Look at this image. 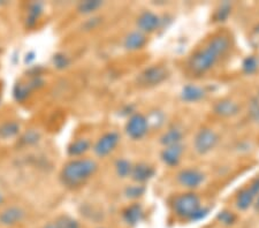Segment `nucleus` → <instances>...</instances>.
<instances>
[{
    "instance_id": "f257e3e1",
    "label": "nucleus",
    "mask_w": 259,
    "mask_h": 228,
    "mask_svg": "<svg viewBox=\"0 0 259 228\" xmlns=\"http://www.w3.org/2000/svg\"><path fill=\"white\" fill-rule=\"evenodd\" d=\"M98 171L97 161L90 158H74L62 166L60 184L68 190H77L84 186Z\"/></svg>"
},
{
    "instance_id": "f03ea898",
    "label": "nucleus",
    "mask_w": 259,
    "mask_h": 228,
    "mask_svg": "<svg viewBox=\"0 0 259 228\" xmlns=\"http://www.w3.org/2000/svg\"><path fill=\"white\" fill-rule=\"evenodd\" d=\"M198 195L195 193H186L175 196L172 201V210L174 214L182 220L195 221L202 219L207 213V209H203Z\"/></svg>"
},
{
    "instance_id": "7ed1b4c3",
    "label": "nucleus",
    "mask_w": 259,
    "mask_h": 228,
    "mask_svg": "<svg viewBox=\"0 0 259 228\" xmlns=\"http://www.w3.org/2000/svg\"><path fill=\"white\" fill-rule=\"evenodd\" d=\"M221 57L210 44L194 52L188 60V69L194 75H204L214 67Z\"/></svg>"
},
{
    "instance_id": "20e7f679",
    "label": "nucleus",
    "mask_w": 259,
    "mask_h": 228,
    "mask_svg": "<svg viewBox=\"0 0 259 228\" xmlns=\"http://www.w3.org/2000/svg\"><path fill=\"white\" fill-rule=\"evenodd\" d=\"M47 81L43 75H32L28 76L27 80L16 82L13 86V98L16 103L23 104L30 99L35 91H39L43 89Z\"/></svg>"
},
{
    "instance_id": "39448f33",
    "label": "nucleus",
    "mask_w": 259,
    "mask_h": 228,
    "mask_svg": "<svg viewBox=\"0 0 259 228\" xmlns=\"http://www.w3.org/2000/svg\"><path fill=\"white\" fill-rule=\"evenodd\" d=\"M168 77V70L164 66L153 65L145 68L143 72L137 76V84L142 88H152L159 85Z\"/></svg>"
},
{
    "instance_id": "423d86ee",
    "label": "nucleus",
    "mask_w": 259,
    "mask_h": 228,
    "mask_svg": "<svg viewBox=\"0 0 259 228\" xmlns=\"http://www.w3.org/2000/svg\"><path fill=\"white\" fill-rule=\"evenodd\" d=\"M27 217V211L20 205H8L0 210V226L13 228L21 225Z\"/></svg>"
},
{
    "instance_id": "0eeeda50",
    "label": "nucleus",
    "mask_w": 259,
    "mask_h": 228,
    "mask_svg": "<svg viewBox=\"0 0 259 228\" xmlns=\"http://www.w3.org/2000/svg\"><path fill=\"white\" fill-rule=\"evenodd\" d=\"M219 142V136L210 128H203L196 135L194 141L195 150L199 155H206L217 147Z\"/></svg>"
},
{
    "instance_id": "6e6552de",
    "label": "nucleus",
    "mask_w": 259,
    "mask_h": 228,
    "mask_svg": "<svg viewBox=\"0 0 259 228\" xmlns=\"http://www.w3.org/2000/svg\"><path fill=\"white\" fill-rule=\"evenodd\" d=\"M120 142V135L116 131H108L100 136L94 144L93 150L99 158H105L115 150Z\"/></svg>"
},
{
    "instance_id": "1a4fd4ad",
    "label": "nucleus",
    "mask_w": 259,
    "mask_h": 228,
    "mask_svg": "<svg viewBox=\"0 0 259 228\" xmlns=\"http://www.w3.org/2000/svg\"><path fill=\"white\" fill-rule=\"evenodd\" d=\"M259 196V176L256 177L249 187L242 189L236 196L235 204L240 211H246L253 205Z\"/></svg>"
},
{
    "instance_id": "9d476101",
    "label": "nucleus",
    "mask_w": 259,
    "mask_h": 228,
    "mask_svg": "<svg viewBox=\"0 0 259 228\" xmlns=\"http://www.w3.org/2000/svg\"><path fill=\"white\" fill-rule=\"evenodd\" d=\"M149 130V121L143 114L135 113L128 119L126 123V132L132 140H141Z\"/></svg>"
},
{
    "instance_id": "9b49d317",
    "label": "nucleus",
    "mask_w": 259,
    "mask_h": 228,
    "mask_svg": "<svg viewBox=\"0 0 259 228\" xmlns=\"http://www.w3.org/2000/svg\"><path fill=\"white\" fill-rule=\"evenodd\" d=\"M45 13V4L41 2H31L29 3L26 8V16H24V27L28 30H33L40 19Z\"/></svg>"
},
{
    "instance_id": "f8f14e48",
    "label": "nucleus",
    "mask_w": 259,
    "mask_h": 228,
    "mask_svg": "<svg viewBox=\"0 0 259 228\" xmlns=\"http://www.w3.org/2000/svg\"><path fill=\"white\" fill-rule=\"evenodd\" d=\"M178 182L185 188L193 190L198 188V187L204 182V174L196 168H186L182 169L178 174Z\"/></svg>"
},
{
    "instance_id": "ddd939ff",
    "label": "nucleus",
    "mask_w": 259,
    "mask_h": 228,
    "mask_svg": "<svg viewBox=\"0 0 259 228\" xmlns=\"http://www.w3.org/2000/svg\"><path fill=\"white\" fill-rule=\"evenodd\" d=\"M161 20L157 14L152 12H143L137 19V28L143 34H151L160 27Z\"/></svg>"
},
{
    "instance_id": "4468645a",
    "label": "nucleus",
    "mask_w": 259,
    "mask_h": 228,
    "mask_svg": "<svg viewBox=\"0 0 259 228\" xmlns=\"http://www.w3.org/2000/svg\"><path fill=\"white\" fill-rule=\"evenodd\" d=\"M91 142L89 139L80 138L70 142V144L67 148V155L70 158H82L85 153L90 150Z\"/></svg>"
},
{
    "instance_id": "2eb2a0df",
    "label": "nucleus",
    "mask_w": 259,
    "mask_h": 228,
    "mask_svg": "<svg viewBox=\"0 0 259 228\" xmlns=\"http://www.w3.org/2000/svg\"><path fill=\"white\" fill-rule=\"evenodd\" d=\"M213 111L217 115L221 118H232L240 112L239 104L231 99H223L215 104L213 107Z\"/></svg>"
},
{
    "instance_id": "dca6fc26",
    "label": "nucleus",
    "mask_w": 259,
    "mask_h": 228,
    "mask_svg": "<svg viewBox=\"0 0 259 228\" xmlns=\"http://www.w3.org/2000/svg\"><path fill=\"white\" fill-rule=\"evenodd\" d=\"M183 153V147L181 144L172 145V147H166L164 150L160 153V158L169 167H173V166H177L180 160H181Z\"/></svg>"
},
{
    "instance_id": "f3484780",
    "label": "nucleus",
    "mask_w": 259,
    "mask_h": 228,
    "mask_svg": "<svg viewBox=\"0 0 259 228\" xmlns=\"http://www.w3.org/2000/svg\"><path fill=\"white\" fill-rule=\"evenodd\" d=\"M144 211L140 204H132L122 211V220L128 226H135L143 218Z\"/></svg>"
},
{
    "instance_id": "a211bd4d",
    "label": "nucleus",
    "mask_w": 259,
    "mask_h": 228,
    "mask_svg": "<svg viewBox=\"0 0 259 228\" xmlns=\"http://www.w3.org/2000/svg\"><path fill=\"white\" fill-rule=\"evenodd\" d=\"M153 175H154V169L148 164L140 163V164H136L135 166H133L131 176L134 181L137 182V184H143V182H146L148 180L151 179Z\"/></svg>"
},
{
    "instance_id": "6ab92c4d",
    "label": "nucleus",
    "mask_w": 259,
    "mask_h": 228,
    "mask_svg": "<svg viewBox=\"0 0 259 228\" xmlns=\"http://www.w3.org/2000/svg\"><path fill=\"white\" fill-rule=\"evenodd\" d=\"M146 44V37L140 30L129 32L123 40V47L128 51H137L144 48Z\"/></svg>"
},
{
    "instance_id": "aec40b11",
    "label": "nucleus",
    "mask_w": 259,
    "mask_h": 228,
    "mask_svg": "<svg viewBox=\"0 0 259 228\" xmlns=\"http://www.w3.org/2000/svg\"><path fill=\"white\" fill-rule=\"evenodd\" d=\"M21 135V124L16 120H6L0 123V140H11Z\"/></svg>"
},
{
    "instance_id": "412c9836",
    "label": "nucleus",
    "mask_w": 259,
    "mask_h": 228,
    "mask_svg": "<svg viewBox=\"0 0 259 228\" xmlns=\"http://www.w3.org/2000/svg\"><path fill=\"white\" fill-rule=\"evenodd\" d=\"M204 97H205V91H204V89L194 84L186 85L181 93V98L188 103L198 102Z\"/></svg>"
},
{
    "instance_id": "4be33fe9",
    "label": "nucleus",
    "mask_w": 259,
    "mask_h": 228,
    "mask_svg": "<svg viewBox=\"0 0 259 228\" xmlns=\"http://www.w3.org/2000/svg\"><path fill=\"white\" fill-rule=\"evenodd\" d=\"M41 140V134L38 129H33V128H30V129L24 130L23 132H21V135L19 136V143L22 147H33V145L38 144Z\"/></svg>"
},
{
    "instance_id": "5701e85b",
    "label": "nucleus",
    "mask_w": 259,
    "mask_h": 228,
    "mask_svg": "<svg viewBox=\"0 0 259 228\" xmlns=\"http://www.w3.org/2000/svg\"><path fill=\"white\" fill-rule=\"evenodd\" d=\"M183 138L182 131L178 129V128H170L169 130H167L164 135L160 138V143L164 147H172V145L181 144V141Z\"/></svg>"
},
{
    "instance_id": "b1692460",
    "label": "nucleus",
    "mask_w": 259,
    "mask_h": 228,
    "mask_svg": "<svg viewBox=\"0 0 259 228\" xmlns=\"http://www.w3.org/2000/svg\"><path fill=\"white\" fill-rule=\"evenodd\" d=\"M104 4L99 0H87V2H81L78 4L76 10L80 14L90 15L97 12L99 8L103 7Z\"/></svg>"
},
{
    "instance_id": "393cba45",
    "label": "nucleus",
    "mask_w": 259,
    "mask_h": 228,
    "mask_svg": "<svg viewBox=\"0 0 259 228\" xmlns=\"http://www.w3.org/2000/svg\"><path fill=\"white\" fill-rule=\"evenodd\" d=\"M56 228H81V223L68 214H60L53 219Z\"/></svg>"
},
{
    "instance_id": "a878e982",
    "label": "nucleus",
    "mask_w": 259,
    "mask_h": 228,
    "mask_svg": "<svg viewBox=\"0 0 259 228\" xmlns=\"http://www.w3.org/2000/svg\"><path fill=\"white\" fill-rule=\"evenodd\" d=\"M52 66L56 69L58 70H65L67 69L72 64V60H70V58L66 55L64 52H57L54 53L52 59Z\"/></svg>"
},
{
    "instance_id": "bb28decb",
    "label": "nucleus",
    "mask_w": 259,
    "mask_h": 228,
    "mask_svg": "<svg viewBox=\"0 0 259 228\" xmlns=\"http://www.w3.org/2000/svg\"><path fill=\"white\" fill-rule=\"evenodd\" d=\"M132 169H133V165L129 160L121 158L115 161L116 175L121 177V179H126V177L131 176Z\"/></svg>"
},
{
    "instance_id": "cd10ccee",
    "label": "nucleus",
    "mask_w": 259,
    "mask_h": 228,
    "mask_svg": "<svg viewBox=\"0 0 259 228\" xmlns=\"http://www.w3.org/2000/svg\"><path fill=\"white\" fill-rule=\"evenodd\" d=\"M258 66H259V60L254 56H250L243 61L242 67H243L244 73L252 74L258 69Z\"/></svg>"
},
{
    "instance_id": "c85d7f7f",
    "label": "nucleus",
    "mask_w": 259,
    "mask_h": 228,
    "mask_svg": "<svg viewBox=\"0 0 259 228\" xmlns=\"http://www.w3.org/2000/svg\"><path fill=\"white\" fill-rule=\"evenodd\" d=\"M144 194V187L143 186H129L124 189V195L129 200H136V198L141 197Z\"/></svg>"
},
{
    "instance_id": "c756f323",
    "label": "nucleus",
    "mask_w": 259,
    "mask_h": 228,
    "mask_svg": "<svg viewBox=\"0 0 259 228\" xmlns=\"http://www.w3.org/2000/svg\"><path fill=\"white\" fill-rule=\"evenodd\" d=\"M218 219L223 225L231 226L236 221V215L231 212V211H223V212L219 213Z\"/></svg>"
},
{
    "instance_id": "7c9ffc66",
    "label": "nucleus",
    "mask_w": 259,
    "mask_h": 228,
    "mask_svg": "<svg viewBox=\"0 0 259 228\" xmlns=\"http://www.w3.org/2000/svg\"><path fill=\"white\" fill-rule=\"evenodd\" d=\"M229 13H231V7L227 5L221 6L218 13H217V21H226Z\"/></svg>"
},
{
    "instance_id": "2f4dec72",
    "label": "nucleus",
    "mask_w": 259,
    "mask_h": 228,
    "mask_svg": "<svg viewBox=\"0 0 259 228\" xmlns=\"http://www.w3.org/2000/svg\"><path fill=\"white\" fill-rule=\"evenodd\" d=\"M36 52L35 51H28L26 55H24V58H23V62L24 65H27L28 67H30V66H32L33 62L36 61Z\"/></svg>"
},
{
    "instance_id": "473e14b6",
    "label": "nucleus",
    "mask_w": 259,
    "mask_h": 228,
    "mask_svg": "<svg viewBox=\"0 0 259 228\" xmlns=\"http://www.w3.org/2000/svg\"><path fill=\"white\" fill-rule=\"evenodd\" d=\"M251 115L254 121L259 123V104L254 103L251 106Z\"/></svg>"
},
{
    "instance_id": "72a5a7b5",
    "label": "nucleus",
    "mask_w": 259,
    "mask_h": 228,
    "mask_svg": "<svg viewBox=\"0 0 259 228\" xmlns=\"http://www.w3.org/2000/svg\"><path fill=\"white\" fill-rule=\"evenodd\" d=\"M99 22H100V21H99L98 18H93V19L88 20L84 26H88V24H89V27H88L87 29H88V30H91V29H95L96 27H98Z\"/></svg>"
},
{
    "instance_id": "f704fd0d",
    "label": "nucleus",
    "mask_w": 259,
    "mask_h": 228,
    "mask_svg": "<svg viewBox=\"0 0 259 228\" xmlns=\"http://www.w3.org/2000/svg\"><path fill=\"white\" fill-rule=\"evenodd\" d=\"M41 228H56V226H54L53 220H51V221H48L47 223H44L43 227H41Z\"/></svg>"
},
{
    "instance_id": "c9c22d12",
    "label": "nucleus",
    "mask_w": 259,
    "mask_h": 228,
    "mask_svg": "<svg viewBox=\"0 0 259 228\" xmlns=\"http://www.w3.org/2000/svg\"><path fill=\"white\" fill-rule=\"evenodd\" d=\"M4 204H5V195L0 192V207H2Z\"/></svg>"
},
{
    "instance_id": "e433bc0d",
    "label": "nucleus",
    "mask_w": 259,
    "mask_h": 228,
    "mask_svg": "<svg viewBox=\"0 0 259 228\" xmlns=\"http://www.w3.org/2000/svg\"><path fill=\"white\" fill-rule=\"evenodd\" d=\"M254 205H256V209L259 211V196L257 197V200H256V204H254Z\"/></svg>"
},
{
    "instance_id": "4c0bfd02",
    "label": "nucleus",
    "mask_w": 259,
    "mask_h": 228,
    "mask_svg": "<svg viewBox=\"0 0 259 228\" xmlns=\"http://www.w3.org/2000/svg\"><path fill=\"white\" fill-rule=\"evenodd\" d=\"M0 104H2V90H0Z\"/></svg>"
},
{
    "instance_id": "58836bf2",
    "label": "nucleus",
    "mask_w": 259,
    "mask_h": 228,
    "mask_svg": "<svg viewBox=\"0 0 259 228\" xmlns=\"http://www.w3.org/2000/svg\"><path fill=\"white\" fill-rule=\"evenodd\" d=\"M0 53H2V48H0Z\"/></svg>"
},
{
    "instance_id": "ea45409f",
    "label": "nucleus",
    "mask_w": 259,
    "mask_h": 228,
    "mask_svg": "<svg viewBox=\"0 0 259 228\" xmlns=\"http://www.w3.org/2000/svg\"><path fill=\"white\" fill-rule=\"evenodd\" d=\"M99 228H103V227H99Z\"/></svg>"
}]
</instances>
